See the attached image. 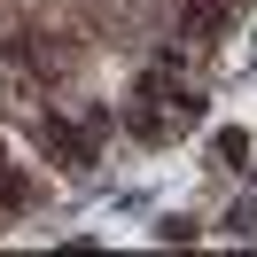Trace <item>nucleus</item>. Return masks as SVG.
Segmentation results:
<instances>
[{"label":"nucleus","instance_id":"2","mask_svg":"<svg viewBox=\"0 0 257 257\" xmlns=\"http://www.w3.org/2000/svg\"><path fill=\"white\" fill-rule=\"evenodd\" d=\"M32 203V179L24 172H8V164H0V210H24Z\"/></svg>","mask_w":257,"mask_h":257},{"label":"nucleus","instance_id":"1","mask_svg":"<svg viewBox=\"0 0 257 257\" xmlns=\"http://www.w3.org/2000/svg\"><path fill=\"white\" fill-rule=\"evenodd\" d=\"M47 148H55V156H70V172H86V164H94V141H86V133H70V125H55V117H47Z\"/></svg>","mask_w":257,"mask_h":257}]
</instances>
